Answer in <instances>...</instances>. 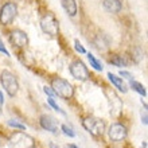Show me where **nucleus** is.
I'll use <instances>...</instances> for the list:
<instances>
[{"label":"nucleus","instance_id":"obj_14","mask_svg":"<svg viewBox=\"0 0 148 148\" xmlns=\"http://www.w3.org/2000/svg\"><path fill=\"white\" fill-rule=\"evenodd\" d=\"M61 4H62L63 10L66 11L67 15L70 16H75L77 15V3H75V0H61Z\"/></svg>","mask_w":148,"mask_h":148},{"label":"nucleus","instance_id":"obj_24","mask_svg":"<svg viewBox=\"0 0 148 148\" xmlns=\"http://www.w3.org/2000/svg\"><path fill=\"white\" fill-rule=\"evenodd\" d=\"M120 75H121V77H124V78H127V79H132V74L129 73V71H123V70H121L120 71Z\"/></svg>","mask_w":148,"mask_h":148},{"label":"nucleus","instance_id":"obj_7","mask_svg":"<svg viewBox=\"0 0 148 148\" xmlns=\"http://www.w3.org/2000/svg\"><path fill=\"white\" fill-rule=\"evenodd\" d=\"M69 71L78 81H88L89 79V70L85 66V63L81 61H73L69 65Z\"/></svg>","mask_w":148,"mask_h":148},{"label":"nucleus","instance_id":"obj_1","mask_svg":"<svg viewBox=\"0 0 148 148\" xmlns=\"http://www.w3.org/2000/svg\"><path fill=\"white\" fill-rule=\"evenodd\" d=\"M51 89L54 90L55 96H59L63 100H69L74 96L73 85L61 77H54L51 79Z\"/></svg>","mask_w":148,"mask_h":148},{"label":"nucleus","instance_id":"obj_21","mask_svg":"<svg viewBox=\"0 0 148 148\" xmlns=\"http://www.w3.org/2000/svg\"><path fill=\"white\" fill-rule=\"evenodd\" d=\"M74 49H75V51H77V53H79V54H85V53H86L85 47L79 43V40H75V42H74Z\"/></svg>","mask_w":148,"mask_h":148},{"label":"nucleus","instance_id":"obj_8","mask_svg":"<svg viewBox=\"0 0 148 148\" xmlns=\"http://www.w3.org/2000/svg\"><path fill=\"white\" fill-rule=\"evenodd\" d=\"M127 135H128V131L123 124L120 123H114L109 127L108 129V136L112 141H123L127 139Z\"/></svg>","mask_w":148,"mask_h":148},{"label":"nucleus","instance_id":"obj_22","mask_svg":"<svg viewBox=\"0 0 148 148\" xmlns=\"http://www.w3.org/2000/svg\"><path fill=\"white\" fill-rule=\"evenodd\" d=\"M43 92H45L49 97H54V96H55L54 90L51 89V86H45V88H43Z\"/></svg>","mask_w":148,"mask_h":148},{"label":"nucleus","instance_id":"obj_26","mask_svg":"<svg viewBox=\"0 0 148 148\" xmlns=\"http://www.w3.org/2000/svg\"><path fill=\"white\" fill-rule=\"evenodd\" d=\"M3 104H4V96H3V93L0 92V106L3 105Z\"/></svg>","mask_w":148,"mask_h":148},{"label":"nucleus","instance_id":"obj_19","mask_svg":"<svg viewBox=\"0 0 148 148\" xmlns=\"http://www.w3.org/2000/svg\"><path fill=\"white\" fill-rule=\"evenodd\" d=\"M61 129H62V132L65 133L66 136H69V137H74V136H75V132H74L70 127H67L66 124H63L62 127H61Z\"/></svg>","mask_w":148,"mask_h":148},{"label":"nucleus","instance_id":"obj_18","mask_svg":"<svg viewBox=\"0 0 148 148\" xmlns=\"http://www.w3.org/2000/svg\"><path fill=\"white\" fill-rule=\"evenodd\" d=\"M47 104H49V105H50V106H51V108H53V109H54V110H57V112H59V113H61V114H63V116L66 114V113H65L62 109H61V108H59V105H58V104H57V102L54 101V98H53V97H49V98H47Z\"/></svg>","mask_w":148,"mask_h":148},{"label":"nucleus","instance_id":"obj_23","mask_svg":"<svg viewBox=\"0 0 148 148\" xmlns=\"http://www.w3.org/2000/svg\"><path fill=\"white\" fill-rule=\"evenodd\" d=\"M0 53H3L4 55H7V57H10V53H8V50L5 49V46H4V43L0 40Z\"/></svg>","mask_w":148,"mask_h":148},{"label":"nucleus","instance_id":"obj_12","mask_svg":"<svg viewBox=\"0 0 148 148\" xmlns=\"http://www.w3.org/2000/svg\"><path fill=\"white\" fill-rule=\"evenodd\" d=\"M102 7L109 14H119L123 10V4H121L120 0H104Z\"/></svg>","mask_w":148,"mask_h":148},{"label":"nucleus","instance_id":"obj_3","mask_svg":"<svg viewBox=\"0 0 148 148\" xmlns=\"http://www.w3.org/2000/svg\"><path fill=\"white\" fill-rule=\"evenodd\" d=\"M40 28H42V31L47 35H51V36H55L58 35V31H59V24H58V20L55 18L54 14H51V12H47L45 15L40 18Z\"/></svg>","mask_w":148,"mask_h":148},{"label":"nucleus","instance_id":"obj_17","mask_svg":"<svg viewBox=\"0 0 148 148\" xmlns=\"http://www.w3.org/2000/svg\"><path fill=\"white\" fill-rule=\"evenodd\" d=\"M131 88H132L133 90H136L140 96H144V97L147 96V90H145V88L141 85L140 82H136V81H132V79H131Z\"/></svg>","mask_w":148,"mask_h":148},{"label":"nucleus","instance_id":"obj_13","mask_svg":"<svg viewBox=\"0 0 148 148\" xmlns=\"http://www.w3.org/2000/svg\"><path fill=\"white\" fill-rule=\"evenodd\" d=\"M108 78H109V81L113 84V86L117 88L120 92H123V93H127V92H128V88L125 85V82L123 81V77H117L116 74L108 73Z\"/></svg>","mask_w":148,"mask_h":148},{"label":"nucleus","instance_id":"obj_2","mask_svg":"<svg viewBox=\"0 0 148 148\" xmlns=\"http://www.w3.org/2000/svg\"><path fill=\"white\" fill-rule=\"evenodd\" d=\"M35 140L34 137L24 132H15L12 133L8 139V148H34Z\"/></svg>","mask_w":148,"mask_h":148},{"label":"nucleus","instance_id":"obj_6","mask_svg":"<svg viewBox=\"0 0 148 148\" xmlns=\"http://www.w3.org/2000/svg\"><path fill=\"white\" fill-rule=\"evenodd\" d=\"M16 15H18V7H16V4L12 3V1H8L0 10V23L3 24V26L11 24L12 20L16 18Z\"/></svg>","mask_w":148,"mask_h":148},{"label":"nucleus","instance_id":"obj_4","mask_svg":"<svg viewBox=\"0 0 148 148\" xmlns=\"http://www.w3.org/2000/svg\"><path fill=\"white\" fill-rule=\"evenodd\" d=\"M0 82H1L4 90L8 93V96H11V97L16 96L18 90H19V82H18L16 77L11 71H8V70L1 71V74H0Z\"/></svg>","mask_w":148,"mask_h":148},{"label":"nucleus","instance_id":"obj_20","mask_svg":"<svg viewBox=\"0 0 148 148\" xmlns=\"http://www.w3.org/2000/svg\"><path fill=\"white\" fill-rule=\"evenodd\" d=\"M8 125H10V127H12V128L22 129V131H24V129H26V125L22 124V123H19V121H15V120H10V121H8Z\"/></svg>","mask_w":148,"mask_h":148},{"label":"nucleus","instance_id":"obj_11","mask_svg":"<svg viewBox=\"0 0 148 148\" xmlns=\"http://www.w3.org/2000/svg\"><path fill=\"white\" fill-rule=\"evenodd\" d=\"M39 123H40V127L45 131H49V132H53V133H57V131H58V127H57V123H55L54 117L49 116V114L40 116Z\"/></svg>","mask_w":148,"mask_h":148},{"label":"nucleus","instance_id":"obj_27","mask_svg":"<svg viewBox=\"0 0 148 148\" xmlns=\"http://www.w3.org/2000/svg\"><path fill=\"white\" fill-rule=\"evenodd\" d=\"M49 148H59V145H57L55 143H50V144H49Z\"/></svg>","mask_w":148,"mask_h":148},{"label":"nucleus","instance_id":"obj_25","mask_svg":"<svg viewBox=\"0 0 148 148\" xmlns=\"http://www.w3.org/2000/svg\"><path fill=\"white\" fill-rule=\"evenodd\" d=\"M141 123L144 125H147V114H143V116H141Z\"/></svg>","mask_w":148,"mask_h":148},{"label":"nucleus","instance_id":"obj_9","mask_svg":"<svg viewBox=\"0 0 148 148\" xmlns=\"http://www.w3.org/2000/svg\"><path fill=\"white\" fill-rule=\"evenodd\" d=\"M10 42L16 47H26L28 45V36L22 30H12L10 34Z\"/></svg>","mask_w":148,"mask_h":148},{"label":"nucleus","instance_id":"obj_5","mask_svg":"<svg viewBox=\"0 0 148 148\" xmlns=\"http://www.w3.org/2000/svg\"><path fill=\"white\" fill-rule=\"evenodd\" d=\"M82 127L92 135V136H102L105 132V123L97 117H88L82 121Z\"/></svg>","mask_w":148,"mask_h":148},{"label":"nucleus","instance_id":"obj_10","mask_svg":"<svg viewBox=\"0 0 148 148\" xmlns=\"http://www.w3.org/2000/svg\"><path fill=\"white\" fill-rule=\"evenodd\" d=\"M106 96H108V102H109V108H110V113L114 114V116H119L123 110V102L119 98L114 92H106Z\"/></svg>","mask_w":148,"mask_h":148},{"label":"nucleus","instance_id":"obj_16","mask_svg":"<svg viewBox=\"0 0 148 148\" xmlns=\"http://www.w3.org/2000/svg\"><path fill=\"white\" fill-rule=\"evenodd\" d=\"M109 62L112 63V65H114V66H117V67H125L127 66V61H125L123 57H120V55H113L112 58L109 59Z\"/></svg>","mask_w":148,"mask_h":148},{"label":"nucleus","instance_id":"obj_28","mask_svg":"<svg viewBox=\"0 0 148 148\" xmlns=\"http://www.w3.org/2000/svg\"><path fill=\"white\" fill-rule=\"evenodd\" d=\"M67 148H78V147L75 144H69V145H67Z\"/></svg>","mask_w":148,"mask_h":148},{"label":"nucleus","instance_id":"obj_15","mask_svg":"<svg viewBox=\"0 0 148 148\" xmlns=\"http://www.w3.org/2000/svg\"><path fill=\"white\" fill-rule=\"evenodd\" d=\"M88 59H89V62H90V66L93 67L94 70H97V71H101L102 70V63L98 61L96 57H94L93 54H88Z\"/></svg>","mask_w":148,"mask_h":148},{"label":"nucleus","instance_id":"obj_29","mask_svg":"<svg viewBox=\"0 0 148 148\" xmlns=\"http://www.w3.org/2000/svg\"><path fill=\"white\" fill-rule=\"evenodd\" d=\"M143 148H147V144H145V143H143Z\"/></svg>","mask_w":148,"mask_h":148}]
</instances>
